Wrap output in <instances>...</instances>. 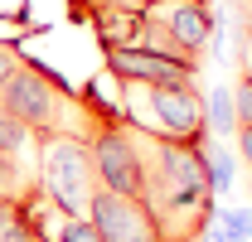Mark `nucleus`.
<instances>
[{
  "label": "nucleus",
  "mask_w": 252,
  "mask_h": 242,
  "mask_svg": "<svg viewBox=\"0 0 252 242\" xmlns=\"http://www.w3.org/2000/svg\"><path fill=\"white\" fill-rule=\"evenodd\" d=\"M34 155H39L44 199L63 218H88V199H93V189H97L88 136H39L34 141Z\"/></svg>",
  "instance_id": "2"
},
{
  "label": "nucleus",
  "mask_w": 252,
  "mask_h": 242,
  "mask_svg": "<svg viewBox=\"0 0 252 242\" xmlns=\"http://www.w3.org/2000/svg\"><path fill=\"white\" fill-rule=\"evenodd\" d=\"M34 141H39V136H34L30 126H25V121H15L5 107H0V155L30 160V155H34Z\"/></svg>",
  "instance_id": "10"
},
{
  "label": "nucleus",
  "mask_w": 252,
  "mask_h": 242,
  "mask_svg": "<svg viewBox=\"0 0 252 242\" xmlns=\"http://www.w3.org/2000/svg\"><path fill=\"white\" fill-rule=\"evenodd\" d=\"M204 131L219 136V141H228L238 131V107H233V88L228 83H214L204 92Z\"/></svg>",
  "instance_id": "8"
},
{
  "label": "nucleus",
  "mask_w": 252,
  "mask_h": 242,
  "mask_svg": "<svg viewBox=\"0 0 252 242\" xmlns=\"http://www.w3.org/2000/svg\"><path fill=\"white\" fill-rule=\"evenodd\" d=\"M54 242H107V238L97 233L93 218H59V233H54Z\"/></svg>",
  "instance_id": "13"
},
{
  "label": "nucleus",
  "mask_w": 252,
  "mask_h": 242,
  "mask_svg": "<svg viewBox=\"0 0 252 242\" xmlns=\"http://www.w3.org/2000/svg\"><path fill=\"white\" fill-rule=\"evenodd\" d=\"M20 63H25V49H20V44H10V39H0V88L10 83V73H15Z\"/></svg>",
  "instance_id": "15"
},
{
  "label": "nucleus",
  "mask_w": 252,
  "mask_h": 242,
  "mask_svg": "<svg viewBox=\"0 0 252 242\" xmlns=\"http://www.w3.org/2000/svg\"><path fill=\"white\" fill-rule=\"evenodd\" d=\"M97 5H107V10H146L151 0H97Z\"/></svg>",
  "instance_id": "17"
},
{
  "label": "nucleus",
  "mask_w": 252,
  "mask_h": 242,
  "mask_svg": "<svg viewBox=\"0 0 252 242\" xmlns=\"http://www.w3.org/2000/svg\"><path fill=\"white\" fill-rule=\"evenodd\" d=\"M88 218L97 223V233H102L107 242H170L165 233H160V223L151 218L146 204L122 199V194H107V189H93Z\"/></svg>",
  "instance_id": "5"
},
{
  "label": "nucleus",
  "mask_w": 252,
  "mask_h": 242,
  "mask_svg": "<svg viewBox=\"0 0 252 242\" xmlns=\"http://www.w3.org/2000/svg\"><path fill=\"white\" fill-rule=\"evenodd\" d=\"M0 242H44V238L34 233V223L25 218L20 204H5L0 199Z\"/></svg>",
  "instance_id": "11"
},
{
  "label": "nucleus",
  "mask_w": 252,
  "mask_h": 242,
  "mask_svg": "<svg viewBox=\"0 0 252 242\" xmlns=\"http://www.w3.org/2000/svg\"><path fill=\"white\" fill-rule=\"evenodd\" d=\"M88 155H93L97 189L122 194V199H146V151H141V131L126 117H102L88 131Z\"/></svg>",
  "instance_id": "3"
},
{
  "label": "nucleus",
  "mask_w": 252,
  "mask_h": 242,
  "mask_svg": "<svg viewBox=\"0 0 252 242\" xmlns=\"http://www.w3.org/2000/svg\"><path fill=\"white\" fill-rule=\"evenodd\" d=\"M233 107H238V126H252V73H243V83L233 88Z\"/></svg>",
  "instance_id": "14"
},
{
  "label": "nucleus",
  "mask_w": 252,
  "mask_h": 242,
  "mask_svg": "<svg viewBox=\"0 0 252 242\" xmlns=\"http://www.w3.org/2000/svg\"><path fill=\"white\" fill-rule=\"evenodd\" d=\"M146 92V112L151 121H136L156 136H170V141H194L204 146L209 131H204V92L194 83H156V88H141Z\"/></svg>",
  "instance_id": "4"
},
{
  "label": "nucleus",
  "mask_w": 252,
  "mask_h": 242,
  "mask_svg": "<svg viewBox=\"0 0 252 242\" xmlns=\"http://www.w3.org/2000/svg\"><path fill=\"white\" fill-rule=\"evenodd\" d=\"M107 68L126 88H156V83H199V68L175 59H160L141 44H107Z\"/></svg>",
  "instance_id": "6"
},
{
  "label": "nucleus",
  "mask_w": 252,
  "mask_h": 242,
  "mask_svg": "<svg viewBox=\"0 0 252 242\" xmlns=\"http://www.w3.org/2000/svg\"><path fill=\"white\" fill-rule=\"evenodd\" d=\"M233 136H238V155H243V165L252 170V126H238Z\"/></svg>",
  "instance_id": "16"
},
{
  "label": "nucleus",
  "mask_w": 252,
  "mask_h": 242,
  "mask_svg": "<svg viewBox=\"0 0 252 242\" xmlns=\"http://www.w3.org/2000/svg\"><path fill=\"white\" fill-rule=\"evenodd\" d=\"M0 107L15 121H25L34 136H88L97 126V117L88 112V102L63 83L54 68L25 59L10 83L0 88Z\"/></svg>",
  "instance_id": "1"
},
{
  "label": "nucleus",
  "mask_w": 252,
  "mask_h": 242,
  "mask_svg": "<svg viewBox=\"0 0 252 242\" xmlns=\"http://www.w3.org/2000/svg\"><path fill=\"white\" fill-rule=\"evenodd\" d=\"M204 175H209V194H214V199L233 194V180H238L233 146H223V141H204Z\"/></svg>",
  "instance_id": "9"
},
{
  "label": "nucleus",
  "mask_w": 252,
  "mask_h": 242,
  "mask_svg": "<svg viewBox=\"0 0 252 242\" xmlns=\"http://www.w3.org/2000/svg\"><path fill=\"white\" fill-rule=\"evenodd\" d=\"M146 10L170 30V39H175L194 63L204 59V44L214 39V20H219V15L209 10V0H151Z\"/></svg>",
  "instance_id": "7"
},
{
  "label": "nucleus",
  "mask_w": 252,
  "mask_h": 242,
  "mask_svg": "<svg viewBox=\"0 0 252 242\" xmlns=\"http://www.w3.org/2000/svg\"><path fill=\"white\" fill-rule=\"evenodd\" d=\"M223 242H252V209H219Z\"/></svg>",
  "instance_id": "12"
}]
</instances>
